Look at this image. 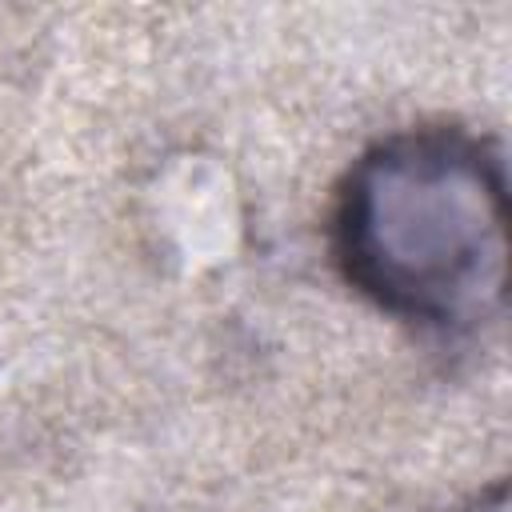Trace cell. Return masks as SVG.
<instances>
[{"label":"cell","instance_id":"obj_1","mask_svg":"<svg viewBox=\"0 0 512 512\" xmlns=\"http://www.w3.org/2000/svg\"><path fill=\"white\" fill-rule=\"evenodd\" d=\"M504 164L464 128H408L368 148L332 216L344 280L380 312L472 332L504 296Z\"/></svg>","mask_w":512,"mask_h":512}]
</instances>
